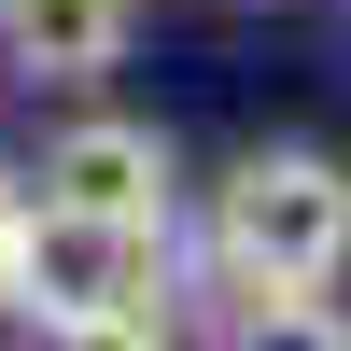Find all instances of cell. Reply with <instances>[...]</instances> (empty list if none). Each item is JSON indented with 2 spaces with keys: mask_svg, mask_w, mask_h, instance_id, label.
<instances>
[{
  "mask_svg": "<svg viewBox=\"0 0 351 351\" xmlns=\"http://www.w3.org/2000/svg\"><path fill=\"white\" fill-rule=\"evenodd\" d=\"M127 43H141V0H0V71L28 84H99L127 71Z\"/></svg>",
  "mask_w": 351,
  "mask_h": 351,
  "instance_id": "277c9868",
  "label": "cell"
},
{
  "mask_svg": "<svg viewBox=\"0 0 351 351\" xmlns=\"http://www.w3.org/2000/svg\"><path fill=\"white\" fill-rule=\"evenodd\" d=\"M14 225H28V183L0 169V267H14Z\"/></svg>",
  "mask_w": 351,
  "mask_h": 351,
  "instance_id": "5b68a950",
  "label": "cell"
},
{
  "mask_svg": "<svg viewBox=\"0 0 351 351\" xmlns=\"http://www.w3.org/2000/svg\"><path fill=\"white\" fill-rule=\"evenodd\" d=\"M351 267V169L309 141H253L211 197V281H295L324 295Z\"/></svg>",
  "mask_w": 351,
  "mask_h": 351,
  "instance_id": "7a4b0ae2",
  "label": "cell"
},
{
  "mask_svg": "<svg viewBox=\"0 0 351 351\" xmlns=\"http://www.w3.org/2000/svg\"><path fill=\"white\" fill-rule=\"evenodd\" d=\"M43 197L112 211V225H169V211H183L169 127H127V112H84V127H56V141H43Z\"/></svg>",
  "mask_w": 351,
  "mask_h": 351,
  "instance_id": "3957f363",
  "label": "cell"
},
{
  "mask_svg": "<svg viewBox=\"0 0 351 351\" xmlns=\"http://www.w3.org/2000/svg\"><path fill=\"white\" fill-rule=\"evenodd\" d=\"M0 309L43 324V337H84V351H155L169 337V225H112V211H71V197H28Z\"/></svg>",
  "mask_w": 351,
  "mask_h": 351,
  "instance_id": "6da1fadb",
  "label": "cell"
}]
</instances>
